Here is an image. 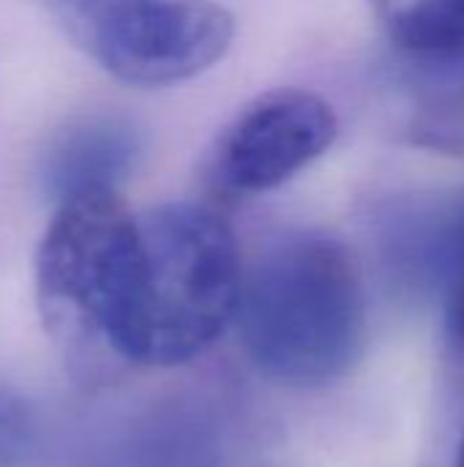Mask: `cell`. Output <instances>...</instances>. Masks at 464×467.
Instances as JSON below:
<instances>
[{
	"mask_svg": "<svg viewBox=\"0 0 464 467\" xmlns=\"http://www.w3.org/2000/svg\"><path fill=\"white\" fill-rule=\"evenodd\" d=\"M145 153L142 129L120 112H90L68 120L38 164L41 192L60 202L88 192H118Z\"/></svg>",
	"mask_w": 464,
	"mask_h": 467,
	"instance_id": "obj_6",
	"label": "cell"
},
{
	"mask_svg": "<svg viewBox=\"0 0 464 467\" xmlns=\"http://www.w3.org/2000/svg\"><path fill=\"white\" fill-rule=\"evenodd\" d=\"M462 16H464V0H462Z\"/></svg>",
	"mask_w": 464,
	"mask_h": 467,
	"instance_id": "obj_11",
	"label": "cell"
},
{
	"mask_svg": "<svg viewBox=\"0 0 464 467\" xmlns=\"http://www.w3.org/2000/svg\"><path fill=\"white\" fill-rule=\"evenodd\" d=\"M74 44L115 79L161 88L219 63L235 16L205 0H44Z\"/></svg>",
	"mask_w": 464,
	"mask_h": 467,
	"instance_id": "obj_4",
	"label": "cell"
},
{
	"mask_svg": "<svg viewBox=\"0 0 464 467\" xmlns=\"http://www.w3.org/2000/svg\"><path fill=\"white\" fill-rule=\"evenodd\" d=\"M36 441L33 405L11 383L0 380V467H19Z\"/></svg>",
	"mask_w": 464,
	"mask_h": 467,
	"instance_id": "obj_8",
	"label": "cell"
},
{
	"mask_svg": "<svg viewBox=\"0 0 464 467\" xmlns=\"http://www.w3.org/2000/svg\"><path fill=\"white\" fill-rule=\"evenodd\" d=\"M137 219L142 285L131 367H178L232 326L243 282L241 246L211 205L167 202Z\"/></svg>",
	"mask_w": 464,
	"mask_h": 467,
	"instance_id": "obj_3",
	"label": "cell"
},
{
	"mask_svg": "<svg viewBox=\"0 0 464 467\" xmlns=\"http://www.w3.org/2000/svg\"><path fill=\"white\" fill-rule=\"evenodd\" d=\"M139 285V219L118 192L55 202L36 252V298L57 342L131 367Z\"/></svg>",
	"mask_w": 464,
	"mask_h": 467,
	"instance_id": "obj_2",
	"label": "cell"
},
{
	"mask_svg": "<svg viewBox=\"0 0 464 467\" xmlns=\"http://www.w3.org/2000/svg\"><path fill=\"white\" fill-rule=\"evenodd\" d=\"M232 326L249 361L290 389L345 378L366 339L364 285L347 246L320 230L279 235L246 268Z\"/></svg>",
	"mask_w": 464,
	"mask_h": 467,
	"instance_id": "obj_1",
	"label": "cell"
},
{
	"mask_svg": "<svg viewBox=\"0 0 464 467\" xmlns=\"http://www.w3.org/2000/svg\"><path fill=\"white\" fill-rule=\"evenodd\" d=\"M334 107L304 88H279L249 101L216 137L205 175L224 197H254L287 183L336 140Z\"/></svg>",
	"mask_w": 464,
	"mask_h": 467,
	"instance_id": "obj_5",
	"label": "cell"
},
{
	"mask_svg": "<svg viewBox=\"0 0 464 467\" xmlns=\"http://www.w3.org/2000/svg\"><path fill=\"white\" fill-rule=\"evenodd\" d=\"M394 44L416 55L464 49L462 0H369Z\"/></svg>",
	"mask_w": 464,
	"mask_h": 467,
	"instance_id": "obj_7",
	"label": "cell"
},
{
	"mask_svg": "<svg viewBox=\"0 0 464 467\" xmlns=\"http://www.w3.org/2000/svg\"><path fill=\"white\" fill-rule=\"evenodd\" d=\"M454 467H464V438L462 443H459V451H457V462H454Z\"/></svg>",
	"mask_w": 464,
	"mask_h": 467,
	"instance_id": "obj_10",
	"label": "cell"
},
{
	"mask_svg": "<svg viewBox=\"0 0 464 467\" xmlns=\"http://www.w3.org/2000/svg\"><path fill=\"white\" fill-rule=\"evenodd\" d=\"M446 334L451 348L464 356V246L446 293Z\"/></svg>",
	"mask_w": 464,
	"mask_h": 467,
	"instance_id": "obj_9",
	"label": "cell"
}]
</instances>
